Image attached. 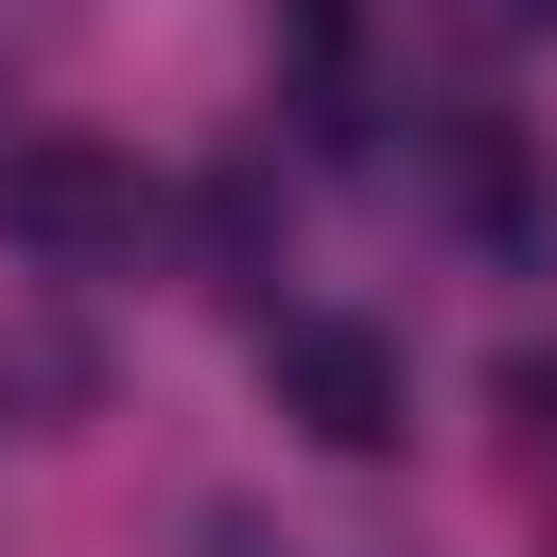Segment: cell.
Segmentation results:
<instances>
[{"mask_svg": "<svg viewBox=\"0 0 557 557\" xmlns=\"http://www.w3.org/2000/svg\"><path fill=\"white\" fill-rule=\"evenodd\" d=\"M487 418H505L522 470H557V348H505V366H487Z\"/></svg>", "mask_w": 557, "mask_h": 557, "instance_id": "3", "label": "cell"}, {"mask_svg": "<svg viewBox=\"0 0 557 557\" xmlns=\"http://www.w3.org/2000/svg\"><path fill=\"white\" fill-rule=\"evenodd\" d=\"M261 383H278V418L313 435V453H383L418 400H400V348L366 331V313H278L261 331Z\"/></svg>", "mask_w": 557, "mask_h": 557, "instance_id": "2", "label": "cell"}, {"mask_svg": "<svg viewBox=\"0 0 557 557\" xmlns=\"http://www.w3.org/2000/svg\"><path fill=\"white\" fill-rule=\"evenodd\" d=\"M139 226H157V191L122 139H0V244L17 261L104 278V261H139Z\"/></svg>", "mask_w": 557, "mask_h": 557, "instance_id": "1", "label": "cell"}, {"mask_svg": "<svg viewBox=\"0 0 557 557\" xmlns=\"http://www.w3.org/2000/svg\"><path fill=\"white\" fill-rule=\"evenodd\" d=\"M540 17H557V0H540Z\"/></svg>", "mask_w": 557, "mask_h": 557, "instance_id": "4", "label": "cell"}]
</instances>
